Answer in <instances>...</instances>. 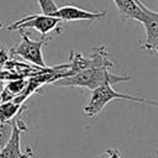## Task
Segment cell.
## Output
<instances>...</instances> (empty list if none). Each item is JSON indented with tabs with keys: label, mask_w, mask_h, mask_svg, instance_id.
I'll use <instances>...</instances> for the list:
<instances>
[{
	"label": "cell",
	"mask_w": 158,
	"mask_h": 158,
	"mask_svg": "<svg viewBox=\"0 0 158 158\" xmlns=\"http://www.w3.org/2000/svg\"><path fill=\"white\" fill-rule=\"evenodd\" d=\"M109 67H112V63L107 59L106 53H101L100 49L98 53L94 54V63L73 75L57 78L53 81V85L57 86H83L90 90L105 84H115L117 81L128 80V77H120L111 74L109 72Z\"/></svg>",
	"instance_id": "obj_1"
},
{
	"label": "cell",
	"mask_w": 158,
	"mask_h": 158,
	"mask_svg": "<svg viewBox=\"0 0 158 158\" xmlns=\"http://www.w3.org/2000/svg\"><path fill=\"white\" fill-rule=\"evenodd\" d=\"M115 99H122V100H128V101H135V102H142V104H152L156 106V101H151L148 99L144 98H139V96H135L131 94H125V93H120L116 91L112 88V84L110 83H105L95 89H93V93L86 102V105L84 106V115L86 117H95L98 116L101 110L112 100Z\"/></svg>",
	"instance_id": "obj_2"
},
{
	"label": "cell",
	"mask_w": 158,
	"mask_h": 158,
	"mask_svg": "<svg viewBox=\"0 0 158 158\" xmlns=\"http://www.w3.org/2000/svg\"><path fill=\"white\" fill-rule=\"evenodd\" d=\"M46 43V40H32L27 36L26 32L21 31V42L12 48V53L22 57L23 59H26L27 62L41 67V68H46V62L42 54V47Z\"/></svg>",
	"instance_id": "obj_3"
},
{
	"label": "cell",
	"mask_w": 158,
	"mask_h": 158,
	"mask_svg": "<svg viewBox=\"0 0 158 158\" xmlns=\"http://www.w3.org/2000/svg\"><path fill=\"white\" fill-rule=\"evenodd\" d=\"M60 23V20L54 17V16H48L44 14H33L30 16H25L23 19L11 23L7 30L14 31V30H23V28H33L38 31L43 37L52 32L58 25Z\"/></svg>",
	"instance_id": "obj_4"
},
{
	"label": "cell",
	"mask_w": 158,
	"mask_h": 158,
	"mask_svg": "<svg viewBox=\"0 0 158 158\" xmlns=\"http://www.w3.org/2000/svg\"><path fill=\"white\" fill-rule=\"evenodd\" d=\"M26 131L25 123L17 118L12 122V130L5 146L0 149V158H31L33 151L27 148L25 152L21 149V135Z\"/></svg>",
	"instance_id": "obj_5"
},
{
	"label": "cell",
	"mask_w": 158,
	"mask_h": 158,
	"mask_svg": "<svg viewBox=\"0 0 158 158\" xmlns=\"http://www.w3.org/2000/svg\"><path fill=\"white\" fill-rule=\"evenodd\" d=\"M53 16L59 19L60 21H95L105 17L106 12H91L73 5H65L58 7Z\"/></svg>",
	"instance_id": "obj_6"
},
{
	"label": "cell",
	"mask_w": 158,
	"mask_h": 158,
	"mask_svg": "<svg viewBox=\"0 0 158 158\" xmlns=\"http://www.w3.org/2000/svg\"><path fill=\"white\" fill-rule=\"evenodd\" d=\"M141 23L143 25L146 32V40L141 48L147 51H157L158 49V12L153 10H148L142 19Z\"/></svg>",
	"instance_id": "obj_7"
},
{
	"label": "cell",
	"mask_w": 158,
	"mask_h": 158,
	"mask_svg": "<svg viewBox=\"0 0 158 158\" xmlns=\"http://www.w3.org/2000/svg\"><path fill=\"white\" fill-rule=\"evenodd\" d=\"M120 15L127 20L142 21L146 12L149 10L141 0H112Z\"/></svg>",
	"instance_id": "obj_8"
},
{
	"label": "cell",
	"mask_w": 158,
	"mask_h": 158,
	"mask_svg": "<svg viewBox=\"0 0 158 158\" xmlns=\"http://www.w3.org/2000/svg\"><path fill=\"white\" fill-rule=\"evenodd\" d=\"M21 105L15 102L14 100L4 101L0 104V122H10L20 111Z\"/></svg>",
	"instance_id": "obj_9"
},
{
	"label": "cell",
	"mask_w": 158,
	"mask_h": 158,
	"mask_svg": "<svg viewBox=\"0 0 158 158\" xmlns=\"http://www.w3.org/2000/svg\"><path fill=\"white\" fill-rule=\"evenodd\" d=\"M40 4V7L42 10V14L48 15V16H53V14L57 11L58 5L56 4L54 0H37Z\"/></svg>",
	"instance_id": "obj_10"
},
{
	"label": "cell",
	"mask_w": 158,
	"mask_h": 158,
	"mask_svg": "<svg viewBox=\"0 0 158 158\" xmlns=\"http://www.w3.org/2000/svg\"><path fill=\"white\" fill-rule=\"evenodd\" d=\"M12 130V123L10 122H0V149L5 146L6 141L9 139Z\"/></svg>",
	"instance_id": "obj_11"
},
{
	"label": "cell",
	"mask_w": 158,
	"mask_h": 158,
	"mask_svg": "<svg viewBox=\"0 0 158 158\" xmlns=\"http://www.w3.org/2000/svg\"><path fill=\"white\" fill-rule=\"evenodd\" d=\"M100 158H120V152L116 149H110V151H106L104 156H101Z\"/></svg>",
	"instance_id": "obj_12"
}]
</instances>
